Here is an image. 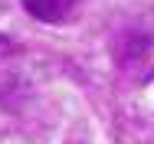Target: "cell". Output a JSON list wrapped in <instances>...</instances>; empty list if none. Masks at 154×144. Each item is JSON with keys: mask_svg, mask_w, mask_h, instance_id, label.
<instances>
[{"mask_svg": "<svg viewBox=\"0 0 154 144\" xmlns=\"http://www.w3.org/2000/svg\"><path fill=\"white\" fill-rule=\"evenodd\" d=\"M79 3L82 0H23V10L43 23H62L75 13Z\"/></svg>", "mask_w": 154, "mask_h": 144, "instance_id": "6da1fadb", "label": "cell"}]
</instances>
